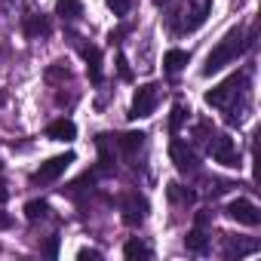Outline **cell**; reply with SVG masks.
Returning a JSON list of instances; mask_svg holds the SVG:
<instances>
[{
    "label": "cell",
    "mask_w": 261,
    "mask_h": 261,
    "mask_svg": "<svg viewBox=\"0 0 261 261\" xmlns=\"http://www.w3.org/2000/svg\"><path fill=\"white\" fill-rule=\"evenodd\" d=\"M246 46H249V40H246V34L240 31V28H233V31H227L224 34V40L206 56V65H203V77H212V74H218L224 65H230V62H237L243 53H246Z\"/></svg>",
    "instance_id": "6da1fadb"
},
{
    "label": "cell",
    "mask_w": 261,
    "mask_h": 261,
    "mask_svg": "<svg viewBox=\"0 0 261 261\" xmlns=\"http://www.w3.org/2000/svg\"><path fill=\"white\" fill-rule=\"evenodd\" d=\"M243 86H246V77H243V74H230L227 80H221L215 89L206 92V105L230 111V114H227V123H233V111H237V101H233V98L243 95Z\"/></svg>",
    "instance_id": "7a4b0ae2"
},
{
    "label": "cell",
    "mask_w": 261,
    "mask_h": 261,
    "mask_svg": "<svg viewBox=\"0 0 261 261\" xmlns=\"http://www.w3.org/2000/svg\"><path fill=\"white\" fill-rule=\"evenodd\" d=\"M157 101H160V86L157 83L139 86L136 95H133V105H129V120H145V117H151L154 108H157Z\"/></svg>",
    "instance_id": "3957f363"
},
{
    "label": "cell",
    "mask_w": 261,
    "mask_h": 261,
    "mask_svg": "<svg viewBox=\"0 0 261 261\" xmlns=\"http://www.w3.org/2000/svg\"><path fill=\"white\" fill-rule=\"evenodd\" d=\"M212 13V0H188L185 4V10H181V31H197L203 22H206V16Z\"/></svg>",
    "instance_id": "277c9868"
},
{
    "label": "cell",
    "mask_w": 261,
    "mask_h": 261,
    "mask_svg": "<svg viewBox=\"0 0 261 261\" xmlns=\"http://www.w3.org/2000/svg\"><path fill=\"white\" fill-rule=\"evenodd\" d=\"M209 154H212V160L221 163V166H230V169L240 166V154H237V145H233L230 136H215V139L209 142Z\"/></svg>",
    "instance_id": "5b68a950"
},
{
    "label": "cell",
    "mask_w": 261,
    "mask_h": 261,
    "mask_svg": "<svg viewBox=\"0 0 261 261\" xmlns=\"http://www.w3.org/2000/svg\"><path fill=\"white\" fill-rule=\"evenodd\" d=\"M120 212H123V221L129 227H139L148 218V200L142 194H126L123 203H120Z\"/></svg>",
    "instance_id": "8992f818"
},
{
    "label": "cell",
    "mask_w": 261,
    "mask_h": 261,
    "mask_svg": "<svg viewBox=\"0 0 261 261\" xmlns=\"http://www.w3.org/2000/svg\"><path fill=\"white\" fill-rule=\"evenodd\" d=\"M74 163V154L68 151V154H59V157H49L46 163H40V169L34 172V181H40V185H49V181H56L59 175H65V169Z\"/></svg>",
    "instance_id": "52a82bcc"
},
{
    "label": "cell",
    "mask_w": 261,
    "mask_h": 261,
    "mask_svg": "<svg viewBox=\"0 0 261 261\" xmlns=\"http://www.w3.org/2000/svg\"><path fill=\"white\" fill-rule=\"evenodd\" d=\"M224 212H227V218H233V221H240V224H246V227H255V224L261 221L258 206H255V203H249V200H243V197L230 200V203L224 206Z\"/></svg>",
    "instance_id": "ba28073f"
},
{
    "label": "cell",
    "mask_w": 261,
    "mask_h": 261,
    "mask_svg": "<svg viewBox=\"0 0 261 261\" xmlns=\"http://www.w3.org/2000/svg\"><path fill=\"white\" fill-rule=\"evenodd\" d=\"M169 154H172V163H175L178 172H194V169H197V154H194V148H191L188 142L175 139V142L169 145Z\"/></svg>",
    "instance_id": "9c48e42d"
},
{
    "label": "cell",
    "mask_w": 261,
    "mask_h": 261,
    "mask_svg": "<svg viewBox=\"0 0 261 261\" xmlns=\"http://www.w3.org/2000/svg\"><path fill=\"white\" fill-rule=\"evenodd\" d=\"M46 136L53 139V142H74L77 139V126H74V120H56V123H49V129H46Z\"/></svg>",
    "instance_id": "30bf717a"
},
{
    "label": "cell",
    "mask_w": 261,
    "mask_h": 261,
    "mask_svg": "<svg viewBox=\"0 0 261 261\" xmlns=\"http://www.w3.org/2000/svg\"><path fill=\"white\" fill-rule=\"evenodd\" d=\"M83 59H86V71L92 83H101V53L98 46H83Z\"/></svg>",
    "instance_id": "8fae6325"
},
{
    "label": "cell",
    "mask_w": 261,
    "mask_h": 261,
    "mask_svg": "<svg viewBox=\"0 0 261 261\" xmlns=\"http://www.w3.org/2000/svg\"><path fill=\"white\" fill-rule=\"evenodd\" d=\"M25 34H28V37H46V34H49V19L40 16V13L25 16Z\"/></svg>",
    "instance_id": "7c38bea8"
},
{
    "label": "cell",
    "mask_w": 261,
    "mask_h": 261,
    "mask_svg": "<svg viewBox=\"0 0 261 261\" xmlns=\"http://www.w3.org/2000/svg\"><path fill=\"white\" fill-rule=\"evenodd\" d=\"M188 62H191V56H188L185 49H169V53L163 56V68H166L169 74H178Z\"/></svg>",
    "instance_id": "4fadbf2b"
},
{
    "label": "cell",
    "mask_w": 261,
    "mask_h": 261,
    "mask_svg": "<svg viewBox=\"0 0 261 261\" xmlns=\"http://www.w3.org/2000/svg\"><path fill=\"white\" fill-rule=\"evenodd\" d=\"M56 13H59L65 22H74V19L83 16V4H80V0H59V4H56Z\"/></svg>",
    "instance_id": "5bb4252c"
},
{
    "label": "cell",
    "mask_w": 261,
    "mask_h": 261,
    "mask_svg": "<svg viewBox=\"0 0 261 261\" xmlns=\"http://www.w3.org/2000/svg\"><path fill=\"white\" fill-rule=\"evenodd\" d=\"M145 133H126V136H120V151L123 154H129V157H133L136 151H142V145H145Z\"/></svg>",
    "instance_id": "9a60e30c"
},
{
    "label": "cell",
    "mask_w": 261,
    "mask_h": 261,
    "mask_svg": "<svg viewBox=\"0 0 261 261\" xmlns=\"http://www.w3.org/2000/svg\"><path fill=\"white\" fill-rule=\"evenodd\" d=\"M185 246H188L191 252H206V249H209V237H206L200 227H194V230L185 237Z\"/></svg>",
    "instance_id": "2e32d148"
},
{
    "label": "cell",
    "mask_w": 261,
    "mask_h": 261,
    "mask_svg": "<svg viewBox=\"0 0 261 261\" xmlns=\"http://www.w3.org/2000/svg\"><path fill=\"white\" fill-rule=\"evenodd\" d=\"M123 255H126V258H151V249H148L142 240H129V243L123 246Z\"/></svg>",
    "instance_id": "e0dca14e"
},
{
    "label": "cell",
    "mask_w": 261,
    "mask_h": 261,
    "mask_svg": "<svg viewBox=\"0 0 261 261\" xmlns=\"http://www.w3.org/2000/svg\"><path fill=\"white\" fill-rule=\"evenodd\" d=\"M46 212H49V206H46L43 200H31V203L25 206V218H28V221H37V218H46Z\"/></svg>",
    "instance_id": "ac0fdd59"
},
{
    "label": "cell",
    "mask_w": 261,
    "mask_h": 261,
    "mask_svg": "<svg viewBox=\"0 0 261 261\" xmlns=\"http://www.w3.org/2000/svg\"><path fill=\"white\" fill-rule=\"evenodd\" d=\"M188 114H191V111H188V108H185L181 101H178V105L172 108V117H169V129H172V133H178V126L185 123V117H188Z\"/></svg>",
    "instance_id": "d6986e66"
},
{
    "label": "cell",
    "mask_w": 261,
    "mask_h": 261,
    "mask_svg": "<svg viewBox=\"0 0 261 261\" xmlns=\"http://www.w3.org/2000/svg\"><path fill=\"white\" fill-rule=\"evenodd\" d=\"M255 249H258V243H230V246H227V255H237V258H240V255L255 252Z\"/></svg>",
    "instance_id": "ffe728a7"
},
{
    "label": "cell",
    "mask_w": 261,
    "mask_h": 261,
    "mask_svg": "<svg viewBox=\"0 0 261 261\" xmlns=\"http://www.w3.org/2000/svg\"><path fill=\"white\" fill-rule=\"evenodd\" d=\"M105 4L114 10V16H126L129 7H133V0H105Z\"/></svg>",
    "instance_id": "44dd1931"
},
{
    "label": "cell",
    "mask_w": 261,
    "mask_h": 261,
    "mask_svg": "<svg viewBox=\"0 0 261 261\" xmlns=\"http://www.w3.org/2000/svg\"><path fill=\"white\" fill-rule=\"evenodd\" d=\"M68 77H71V74H68V68H65V65H59V62L46 71V80H68Z\"/></svg>",
    "instance_id": "7402d4cb"
},
{
    "label": "cell",
    "mask_w": 261,
    "mask_h": 261,
    "mask_svg": "<svg viewBox=\"0 0 261 261\" xmlns=\"http://www.w3.org/2000/svg\"><path fill=\"white\" fill-rule=\"evenodd\" d=\"M169 197L172 200H181V203H191L194 200V194L191 191H181V185H169Z\"/></svg>",
    "instance_id": "603a6c76"
},
{
    "label": "cell",
    "mask_w": 261,
    "mask_h": 261,
    "mask_svg": "<svg viewBox=\"0 0 261 261\" xmlns=\"http://www.w3.org/2000/svg\"><path fill=\"white\" fill-rule=\"evenodd\" d=\"M43 255H46V258H56V255H59V237H49V240H46Z\"/></svg>",
    "instance_id": "cb8c5ba5"
},
{
    "label": "cell",
    "mask_w": 261,
    "mask_h": 261,
    "mask_svg": "<svg viewBox=\"0 0 261 261\" xmlns=\"http://www.w3.org/2000/svg\"><path fill=\"white\" fill-rule=\"evenodd\" d=\"M77 258H80V261H98V258H101V252H98V249H80V252H77Z\"/></svg>",
    "instance_id": "d4e9b609"
},
{
    "label": "cell",
    "mask_w": 261,
    "mask_h": 261,
    "mask_svg": "<svg viewBox=\"0 0 261 261\" xmlns=\"http://www.w3.org/2000/svg\"><path fill=\"white\" fill-rule=\"evenodd\" d=\"M117 68H120V77H123V80H133V71H129V65H126L123 56H117Z\"/></svg>",
    "instance_id": "484cf974"
},
{
    "label": "cell",
    "mask_w": 261,
    "mask_h": 261,
    "mask_svg": "<svg viewBox=\"0 0 261 261\" xmlns=\"http://www.w3.org/2000/svg\"><path fill=\"white\" fill-rule=\"evenodd\" d=\"M10 224H13V218L7 212H0V227H10Z\"/></svg>",
    "instance_id": "4316f807"
}]
</instances>
